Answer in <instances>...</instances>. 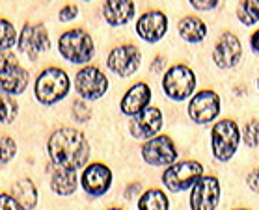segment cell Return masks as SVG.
<instances>
[{
  "mask_svg": "<svg viewBox=\"0 0 259 210\" xmlns=\"http://www.w3.org/2000/svg\"><path fill=\"white\" fill-rule=\"evenodd\" d=\"M49 156L56 168L77 171L80 166L88 162L90 147L84 134L77 129L64 127L54 130L47 143Z\"/></svg>",
  "mask_w": 259,
  "mask_h": 210,
  "instance_id": "obj_1",
  "label": "cell"
},
{
  "mask_svg": "<svg viewBox=\"0 0 259 210\" xmlns=\"http://www.w3.org/2000/svg\"><path fill=\"white\" fill-rule=\"evenodd\" d=\"M34 93L35 99L41 104H54L69 93V76L65 71L58 69V67L45 69L35 80Z\"/></svg>",
  "mask_w": 259,
  "mask_h": 210,
  "instance_id": "obj_2",
  "label": "cell"
},
{
  "mask_svg": "<svg viewBox=\"0 0 259 210\" xmlns=\"http://www.w3.org/2000/svg\"><path fill=\"white\" fill-rule=\"evenodd\" d=\"M58 48L60 54L71 64H86V62L92 60V56L95 52L92 35L80 28L69 30V32L60 35Z\"/></svg>",
  "mask_w": 259,
  "mask_h": 210,
  "instance_id": "obj_3",
  "label": "cell"
},
{
  "mask_svg": "<svg viewBox=\"0 0 259 210\" xmlns=\"http://www.w3.org/2000/svg\"><path fill=\"white\" fill-rule=\"evenodd\" d=\"M241 141V130L233 119H220L211 130L212 154L220 162H228L235 154Z\"/></svg>",
  "mask_w": 259,
  "mask_h": 210,
  "instance_id": "obj_4",
  "label": "cell"
},
{
  "mask_svg": "<svg viewBox=\"0 0 259 210\" xmlns=\"http://www.w3.org/2000/svg\"><path fill=\"white\" fill-rule=\"evenodd\" d=\"M166 95L174 100H185L194 93L196 89V75L189 65L177 64L171 65L166 71L164 80H162Z\"/></svg>",
  "mask_w": 259,
  "mask_h": 210,
  "instance_id": "obj_5",
  "label": "cell"
},
{
  "mask_svg": "<svg viewBox=\"0 0 259 210\" xmlns=\"http://www.w3.org/2000/svg\"><path fill=\"white\" fill-rule=\"evenodd\" d=\"M201 177H203V166L194 160H185L171 164L162 175V182L170 192H183L194 186Z\"/></svg>",
  "mask_w": 259,
  "mask_h": 210,
  "instance_id": "obj_6",
  "label": "cell"
},
{
  "mask_svg": "<svg viewBox=\"0 0 259 210\" xmlns=\"http://www.w3.org/2000/svg\"><path fill=\"white\" fill-rule=\"evenodd\" d=\"M28 84V73L17 64V58L10 52H0V95L23 93Z\"/></svg>",
  "mask_w": 259,
  "mask_h": 210,
  "instance_id": "obj_7",
  "label": "cell"
},
{
  "mask_svg": "<svg viewBox=\"0 0 259 210\" xmlns=\"http://www.w3.org/2000/svg\"><path fill=\"white\" fill-rule=\"evenodd\" d=\"M75 89H77L78 97L86 100H97L106 93L108 78L99 67L88 65L75 75Z\"/></svg>",
  "mask_w": 259,
  "mask_h": 210,
  "instance_id": "obj_8",
  "label": "cell"
},
{
  "mask_svg": "<svg viewBox=\"0 0 259 210\" xmlns=\"http://www.w3.org/2000/svg\"><path fill=\"white\" fill-rule=\"evenodd\" d=\"M218 114H220V97L212 89H201L190 100L189 116L198 125H207L214 121Z\"/></svg>",
  "mask_w": 259,
  "mask_h": 210,
  "instance_id": "obj_9",
  "label": "cell"
},
{
  "mask_svg": "<svg viewBox=\"0 0 259 210\" xmlns=\"http://www.w3.org/2000/svg\"><path fill=\"white\" fill-rule=\"evenodd\" d=\"M142 156L149 166H171L177 160V149L170 136H155L144 143Z\"/></svg>",
  "mask_w": 259,
  "mask_h": 210,
  "instance_id": "obj_10",
  "label": "cell"
},
{
  "mask_svg": "<svg viewBox=\"0 0 259 210\" xmlns=\"http://www.w3.org/2000/svg\"><path fill=\"white\" fill-rule=\"evenodd\" d=\"M220 201V182L217 177H201L190 193L192 210H217Z\"/></svg>",
  "mask_w": 259,
  "mask_h": 210,
  "instance_id": "obj_11",
  "label": "cell"
},
{
  "mask_svg": "<svg viewBox=\"0 0 259 210\" xmlns=\"http://www.w3.org/2000/svg\"><path fill=\"white\" fill-rule=\"evenodd\" d=\"M242 47L241 41L235 34L224 32L214 43V50H212V62L220 69H231L241 62Z\"/></svg>",
  "mask_w": 259,
  "mask_h": 210,
  "instance_id": "obj_12",
  "label": "cell"
},
{
  "mask_svg": "<svg viewBox=\"0 0 259 210\" xmlns=\"http://www.w3.org/2000/svg\"><path fill=\"white\" fill-rule=\"evenodd\" d=\"M140 62L142 54L135 45H119V47L112 48L106 58L108 69L118 76H131L140 67Z\"/></svg>",
  "mask_w": 259,
  "mask_h": 210,
  "instance_id": "obj_13",
  "label": "cell"
},
{
  "mask_svg": "<svg viewBox=\"0 0 259 210\" xmlns=\"http://www.w3.org/2000/svg\"><path fill=\"white\" fill-rule=\"evenodd\" d=\"M51 47V37L43 24H26L19 37V48L28 54V58L34 62L37 54Z\"/></svg>",
  "mask_w": 259,
  "mask_h": 210,
  "instance_id": "obj_14",
  "label": "cell"
},
{
  "mask_svg": "<svg viewBox=\"0 0 259 210\" xmlns=\"http://www.w3.org/2000/svg\"><path fill=\"white\" fill-rule=\"evenodd\" d=\"M131 134L138 140H151L162 129V114L155 106H147L146 110L133 117L131 121Z\"/></svg>",
  "mask_w": 259,
  "mask_h": 210,
  "instance_id": "obj_15",
  "label": "cell"
},
{
  "mask_svg": "<svg viewBox=\"0 0 259 210\" xmlns=\"http://www.w3.org/2000/svg\"><path fill=\"white\" fill-rule=\"evenodd\" d=\"M80 182H82L84 192L99 197L108 192V188L112 184V171L105 164H92V166H86V170L82 171Z\"/></svg>",
  "mask_w": 259,
  "mask_h": 210,
  "instance_id": "obj_16",
  "label": "cell"
},
{
  "mask_svg": "<svg viewBox=\"0 0 259 210\" xmlns=\"http://www.w3.org/2000/svg\"><path fill=\"white\" fill-rule=\"evenodd\" d=\"M168 30V19L162 12L153 10V12L144 13L138 21H136V34L140 35L144 41L155 43V41L162 39V35Z\"/></svg>",
  "mask_w": 259,
  "mask_h": 210,
  "instance_id": "obj_17",
  "label": "cell"
},
{
  "mask_svg": "<svg viewBox=\"0 0 259 210\" xmlns=\"http://www.w3.org/2000/svg\"><path fill=\"white\" fill-rule=\"evenodd\" d=\"M149 99H151V89H149L146 82L135 84L121 99V112L125 116H138L140 112H144L147 108Z\"/></svg>",
  "mask_w": 259,
  "mask_h": 210,
  "instance_id": "obj_18",
  "label": "cell"
},
{
  "mask_svg": "<svg viewBox=\"0 0 259 210\" xmlns=\"http://www.w3.org/2000/svg\"><path fill=\"white\" fill-rule=\"evenodd\" d=\"M103 13L108 24L112 26H121V24L129 23L131 17L135 15V2L129 0H112V2H105Z\"/></svg>",
  "mask_w": 259,
  "mask_h": 210,
  "instance_id": "obj_19",
  "label": "cell"
},
{
  "mask_svg": "<svg viewBox=\"0 0 259 210\" xmlns=\"http://www.w3.org/2000/svg\"><path fill=\"white\" fill-rule=\"evenodd\" d=\"M51 188L56 195H71L77 190V171L56 168L51 177Z\"/></svg>",
  "mask_w": 259,
  "mask_h": 210,
  "instance_id": "obj_20",
  "label": "cell"
},
{
  "mask_svg": "<svg viewBox=\"0 0 259 210\" xmlns=\"http://www.w3.org/2000/svg\"><path fill=\"white\" fill-rule=\"evenodd\" d=\"M177 30H179V35L183 39L189 41V43H200V41L205 39L207 35L205 23L200 17H190V15L179 21Z\"/></svg>",
  "mask_w": 259,
  "mask_h": 210,
  "instance_id": "obj_21",
  "label": "cell"
},
{
  "mask_svg": "<svg viewBox=\"0 0 259 210\" xmlns=\"http://www.w3.org/2000/svg\"><path fill=\"white\" fill-rule=\"evenodd\" d=\"M170 208V199L162 190H147L138 201V210H168Z\"/></svg>",
  "mask_w": 259,
  "mask_h": 210,
  "instance_id": "obj_22",
  "label": "cell"
},
{
  "mask_svg": "<svg viewBox=\"0 0 259 210\" xmlns=\"http://www.w3.org/2000/svg\"><path fill=\"white\" fill-rule=\"evenodd\" d=\"M13 193L17 195V201L26 208H34L35 203H37V192H35V186L32 184V181L28 179H23V181L15 182L13 186Z\"/></svg>",
  "mask_w": 259,
  "mask_h": 210,
  "instance_id": "obj_23",
  "label": "cell"
},
{
  "mask_svg": "<svg viewBox=\"0 0 259 210\" xmlns=\"http://www.w3.org/2000/svg\"><path fill=\"white\" fill-rule=\"evenodd\" d=\"M237 17L244 26H252L259 21V2L257 0H246L237 6Z\"/></svg>",
  "mask_w": 259,
  "mask_h": 210,
  "instance_id": "obj_24",
  "label": "cell"
},
{
  "mask_svg": "<svg viewBox=\"0 0 259 210\" xmlns=\"http://www.w3.org/2000/svg\"><path fill=\"white\" fill-rule=\"evenodd\" d=\"M17 39L13 24L6 19H0V52H8Z\"/></svg>",
  "mask_w": 259,
  "mask_h": 210,
  "instance_id": "obj_25",
  "label": "cell"
},
{
  "mask_svg": "<svg viewBox=\"0 0 259 210\" xmlns=\"http://www.w3.org/2000/svg\"><path fill=\"white\" fill-rule=\"evenodd\" d=\"M17 102L10 95H0V123H12L17 117Z\"/></svg>",
  "mask_w": 259,
  "mask_h": 210,
  "instance_id": "obj_26",
  "label": "cell"
},
{
  "mask_svg": "<svg viewBox=\"0 0 259 210\" xmlns=\"http://www.w3.org/2000/svg\"><path fill=\"white\" fill-rule=\"evenodd\" d=\"M242 138H244V143L248 147H259V121H255V119L248 121L244 132H242Z\"/></svg>",
  "mask_w": 259,
  "mask_h": 210,
  "instance_id": "obj_27",
  "label": "cell"
},
{
  "mask_svg": "<svg viewBox=\"0 0 259 210\" xmlns=\"http://www.w3.org/2000/svg\"><path fill=\"white\" fill-rule=\"evenodd\" d=\"M15 151H17L15 141L12 138H8V136H2L0 138V164L4 166V164L10 162L13 158V154H15Z\"/></svg>",
  "mask_w": 259,
  "mask_h": 210,
  "instance_id": "obj_28",
  "label": "cell"
},
{
  "mask_svg": "<svg viewBox=\"0 0 259 210\" xmlns=\"http://www.w3.org/2000/svg\"><path fill=\"white\" fill-rule=\"evenodd\" d=\"M73 116L75 119L80 123H86L92 116V110H90V106L84 102V100H75L73 102Z\"/></svg>",
  "mask_w": 259,
  "mask_h": 210,
  "instance_id": "obj_29",
  "label": "cell"
},
{
  "mask_svg": "<svg viewBox=\"0 0 259 210\" xmlns=\"http://www.w3.org/2000/svg\"><path fill=\"white\" fill-rule=\"evenodd\" d=\"M0 210H24V206L12 195L0 193Z\"/></svg>",
  "mask_w": 259,
  "mask_h": 210,
  "instance_id": "obj_30",
  "label": "cell"
},
{
  "mask_svg": "<svg viewBox=\"0 0 259 210\" xmlns=\"http://www.w3.org/2000/svg\"><path fill=\"white\" fill-rule=\"evenodd\" d=\"M192 8L200 10V12H207V10H212V8L218 6L217 0H190Z\"/></svg>",
  "mask_w": 259,
  "mask_h": 210,
  "instance_id": "obj_31",
  "label": "cell"
},
{
  "mask_svg": "<svg viewBox=\"0 0 259 210\" xmlns=\"http://www.w3.org/2000/svg\"><path fill=\"white\" fill-rule=\"evenodd\" d=\"M77 15H78V6H75V4L62 8V12H60V19L62 21H71V19H75Z\"/></svg>",
  "mask_w": 259,
  "mask_h": 210,
  "instance_id": "obj_32",
  "label": "cell"
},
{
  "mask_svg": "<svg viewBox=\"0 0 259 210\" xmlns=\"http://www.w3.org/2000/svg\"><path fill=\"white\" fill-rule=\"evenodd\" d=\"M246 184L250 188H252L253 192L259 193V168H255V170H252L250 173H248L246 177Z\"/></svg>",
  "mask_w": 259,
  "mask_h": 210,
  "instance_id": "obj_33",
  "label": "cell"
},
{
  "mask_svg": "<svg viewBox=\"0 0 259 210\" xmlns=\"http://www.w3.org/2000/svg\"><path fill=\"white\" fill-rule=\"evenodd\" d=\"M250 45H252V50L255 54H259V30H255L250 37Z\"/></svg>",
  "mask_w": 259,
  "mask_h": 210,
  "instance_id": "obj_34",
  "label": "cell"
},
{
  "mask_svg": "<svg viewBox=\"0 0 259 210\" xmlns=\"http://www.w3.org/2000/svg\"><path fill=\"white\" fill-rule=\"evenodd\" d=\"M162 64H164V58H162V56H159V58H157V60L153 62V65H151V69H153V71H160Z\"/></svg>",
  "mask_w": 259,
  "mask_h": 210,
  "instance_id": "obj_35",
  "label": "cell"
},
{
  "mask_svg": "<svg viewBox=\"0 0 259 210\" xmlns=\"http://www.w3.org/2000/svg\"><path fill=\"white\" fill-rule=\"evenodd\" d=\"M233 210H248V208H233Z\"/></svg>",
  "mask_w": 259,
  "mask_h": 210,
  "instance_id": "obj_36",
  "label": "cell"
},
{
  "mask_svg": "<svg viewBox=\"0 0 259 210\" xmlns=\"http://www.w3.org/2000/svg\"><path fill=\"white\" fill-rule=\"evenodd\" d=\"M110 210H121V208H110Z\"/></svg>",
  "mask_w": 259,
  "mask_h": 210,
  "instance_id": "obj_37",
  "label": "cell"
},
{
  "mask_svg": "<svg viewBox=\"0 0 259 210\" xmlns=\"http://www.w3.org/2000/svg\"><path fill=\"white\" fill-rule=\"evenodd\" d=\"M257 88H259V78H257Z\"/></svg>",
  "mask_w": 259,
  "mask_h": 210,
  "instance_id": "obj_38",
  "label": "cell"
}]
</instances>
